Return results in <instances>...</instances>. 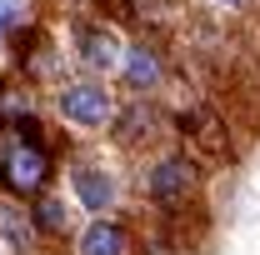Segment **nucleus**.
<instances>
[{
    "label": "nucleus",
    "mask_w": 260,
    "mask_h": 255,
    "mask_svg": "<svg viewBox=\"0 0 260 255\" xmlns=\"http://www.w3.org/2000/svg\"><path fill=\"white\" fill-rule=\"evenodd\" d=\"M140 190H145V200H150L155 215H165V210H190V205H200V195H205V165L185 145L180 150H160V155L145 165Z\"/></svg>",
    "instance_id": "f257e3e1"
},
{
    "label": "nucleus",
    "mask_w": 260,
    "mask_h": 255,
    "mask_svg": "<svg viewBox=\"0 0 260 255\" xmlns=\"http://www.w3.org/2000/svg\"><path fill=\"white\" fill-rule=\"evenodd\" d=\"M55 170H60L55 145H45V140H15V135L0 140V190L10 200H35V195L55 190Z\"/></svg>",
    "instance_id": "f03ea898"
},
{
    "label": "nucleus",
    "mask_w": 260,
    "mask_h": 255,
    "mask_svg": "<svg viewBox=\"0 0 260 255\" xmlns=\"http://www.w3.org/2000/svg\"><path fill=\"white\" fill-rule=\"evenodd\" d=\"M50 110H55V120H60V125L95 135V130H110L115 110H120V100H115V90H110L100 75H70V80L55 85Z\"/></svg>",
    "instance_id": "7ed1b4c3"
},
{
    "label": "nucleus",
    "mask_w": 260,
    "mask_h": 255,
    "mask_svg": "<svg viewBox=\"0 0 260 255\" xmlns=\"http://www.w3.org/2000/svg\"><path fill=\"white\" fill-rule=\"evenodd\" d=\"M70 55L85 75H115L125 55V35L105 15H75L70 20Z\"/></svg>",
    "instance_id": "20e7f679"
},
{
    "label": "nucleus",
    "mask_w": 260,
    "mask_h": 255,
    "mask_svg": "<svg viewBox=\"0 0 260 255\" xmlns=\"http://www.w3.org/2000/svg\"><path fill=\"white\" fill-rule=\"evenodd\" d=\"M65 185H70V200L85 215H115V205H120V175L95 155L65 160Z\"/></svg>",
    "instance_id": "39448f33"
},
{
    "label": "nucleus",
    "mask_w": 260,
    "mask_h": 255,
    "mask_svg": "<svg viewBox=\"0 0 260 255\" xmlns=\"http://www.w3.org/2000/svg\"><path fill=\"white\" fill-rule=\"evenodd\" d=\"M10 65L35 85H60L65 80V55L55 45V35H45V25H15L10 30Z\"/></svg>",
    "instance_id": "423d86ee"
},
{
    "label": "nucleus",
    "mask_w": 260,
    "mask_h": 255,
    "mask_svg": "<svg viewBox=\"0 0 260 255\" xmlns=\"http://www.w3.org/2000/svg\"><path fill=\"white\" fill-rule=\"evenodd\" d=\"M170 130L185 140L190 155H205V160H230V155H235L225 115L210 110V105H180V110L170 115Z\"/></svg>",
    "instance_id": "0eeeda50"
},
{
    "label": "nucleus",
    "mask_w": 260,
    "mask_h": 255,
    "mask_svg": "<svg viewBox=\"0 0 260 255\" xmlns=\"http://www.w3.org/2000/svg\"><path fill=\"white\" fill-rule=\"evenodd\" d=\"M165 130H170V115L155 105V95H130L120 100V110L110 120V140L120 150H150V145H160Z\"/></svg>",
    "instance_id": "6e6552de"
},
{
    "label": "nucleus",
    "mask_w": 260,
    "mask_h": 255,
    "mask_svg": "<svg viewBox=\"0 0 260 255\" xmlns=\"http://www.w3.org/2000/svg\"><path fill=\"white\" fill-rule=\"evenodd\" d=\"M120 85L130 95H160V85L170 80V60H165L160 40L155 35H140V40H125V55H120Z\"/></svg>",
    "instance_id": "1a4fd4ad"
},
{
    "label": "nucleus",
    "mask_w": 260,
    "mask_h": 255,
    "mask_svg": "<svg viewBox=\"0 0 260 255\" xmlns=\"http://www.w3.org/2000/svg\"><path fill=\"white\" fill-rule=\"evenodd\" d=\"M70 255H135V230L120 215H90L70 235Z\"/></svg>",
    "instance_id": "9d476101"
},
{
    "label": "nucleus",
    "mask_w": 260,
    "mask_h": 255,
    "mask_svg": "<svg viewBox=\"0 0 260 255\" xmlns=\"http://www.w3.org/2000/svg\"><path fill=\"white\" fill-rule=\"evenodd\" d=\"M25 210H30V225H35V235L45 245H65L80 230L75 225V200H65L60 190H45V195H35V200H25Z\"/></svg>",
    "instance_id": "9b49d317"
},
{
    "label": "nucleus",
    "mask_w": 260,
    "mask_h": 255,
    "mask_svg": "<svg viewBox=\"0 0 260 255\" xmlns=\"http://www.w3.org/2000/svg\"><path fill=\"white\" fill-rule=\"evenodd\" d=\"M0 245L10 255H35V245H40V235H35L30 225V210H25V200H0Z\"/></svg>",
    "instance_id": "f8f14e48"
},
{
    "label": "nucleus",
    "mask_w": 260,
    "mask_h": 255,
    "mask_svg": "<svg viewBox=\"0 0 260 255\" xmlns=\"http://www.w3.org/2000/svg\"><path fill=\"white\" fill-rule=\"evenodd\" d=\"M20 110V100H15V90H10V75H5V65H0V130L10 125V115Z\"/></svg>",
    "instance_id": "ddd939ff"
},
{
    "label": "nucleus",
    "mask_w": 260,
    "mask_h": 255,
    "mask_svg": "<svg viewBox=\"0 0 260 255\" xmlns=\"http://www.w3.org/2000/svg\"><path fill=\"white\" fill-rule=\"evenodd\" d=\"M215 5H225V10H245L250 0H215Z\"/></svg>",
    "instance_id": "4468645a"
},
{
    "label": "nucleus",
    "mask_w": 260,
    "mask_h": 255,
    "mask_svg": "<svg viewBox=\"0 0 260 255\" xmlns=\"http://www.w3.org/2000/svg\"><path fill=\"white\" fill-rule=\"evenodd\" d=\"M5 25H10V10H5V0H0V30H5Z\"/></svg>",
    "instance_id": "2eb2a0df"
},
{
    "label": "nucleus",
    "mask_w": 260,
    "mask_h": 255,
    "mask_svg": "<svg viewBox=\"0 0 260 255\" xmlns=\"http://www.w3.org/2000/svg\"><path fill=\"white\" fill-rule=\"evenodd\" d=\"M40 255H60V250H40Z\"/></svg>",
    "instance_id": "dca6fc26"
},
{
    "label": "nucleus",
    "mask_w": 260,
    "mask_h": 255,
    "mask_svg": "<svg viewBox=\"0 0 260 255\" xmlns=\"http://www.w3.org/2000/svg\"><path fill=\"white\" fill-rule=\"evenodd\" d=\"M0 255H5V245H0Z\"/></svg>",
    "instance_id": "f3484780"
}]
</instances>
